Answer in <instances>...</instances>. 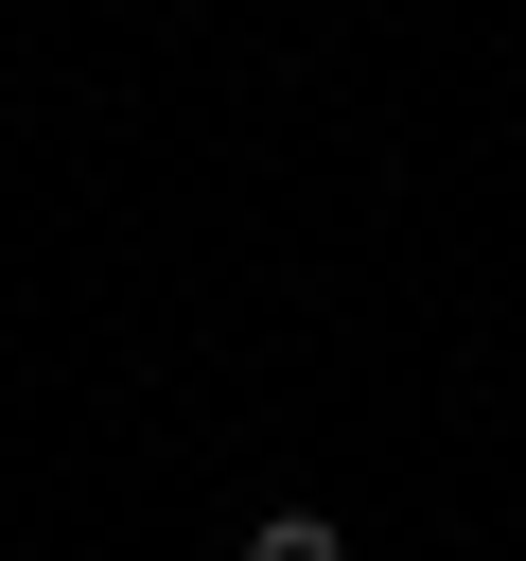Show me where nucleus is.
I'll list each match as a JSON object with an SVG mask.
<instances>
[{"label":"nucleus","instance_id":"1","mask_svg":"<svg viewBox=\"0 0 526 561\" xmlns=\"http://www.w3.org/2000/svg\"><path fill=\"white\" fill-rule=\"evenodd\" d=\"M245 561H351V543H333V508H263V526H245Z\"/></svg>","mask_w":526,"mask_h":561}]
</instances>
